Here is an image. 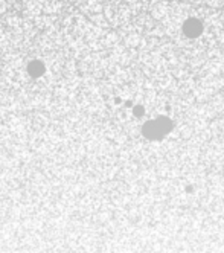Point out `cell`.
Segmentation results:
<instances>
[{
	"label": "cell",
	"instance_id": "1",
	"mask_svg": "<svg viewBox=\"0 0 224 253\" xmlns=\"http://www.w3.org/2000/svg\"><path fill=\"white\" fill-rule=\"evenodd\" d=\"M28 72H29V75L34 77V78H39L43 75V72H45V64L40 61V60H34L28 64Z\"/></svg>",
	"mask_w": 224,
	"mask_h": 253
}]
</instances>
